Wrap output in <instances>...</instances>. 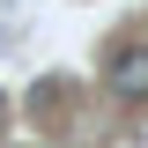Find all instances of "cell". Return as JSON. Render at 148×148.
Returning <instances> with one entry per match:
<instances>
[{"mask_svg": "<svg viewBox=\"0 0 148 148\" xmlns=\"http://www.w3.org/2000/svg\"><path fill=\"white\" fill-rule=\"evenodd\" d=\"M0 111H8V104H0Z\"/></svg>", "mask_w": 148, "mask_h": 148, "instance_id": "7a4b0ae2", "label": "cell"}, {"mask_svg": "<svg viewBox=\"0 0 148 148\" xmlns=\"http://www.w3.org/2000/svg\"><path fill=\"white\" fill-rule=\"evenodd\" d=\"M111 89L126 96V104H148V45H126V52H111Z\"/></svg>", "mask_w": 148, "mask_h": 148, "instance_id": "6da1fadb", "label": "cell"}]
</instances>
